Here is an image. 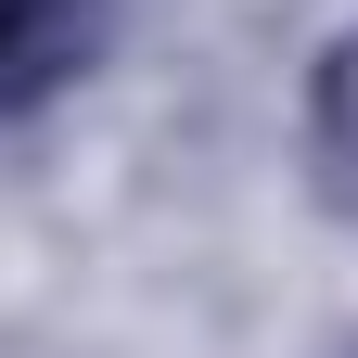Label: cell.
Returning a JSON list of instances; mask_svg holds the SVG:
<instances>
[{
  "mask_svg": "<svg viewBox=\"0 0 358 358\" xmlns=\"http://www.w3.org/2000/svg\"><path fill=\"white\" fill-rule=\"evenodd\" d=\"M103 38H115V0H0V128L52 115L103 64Z\"/></svg>",
  "mask_w": 358,
  "mask_h": 358,
  "instance_id": "6da1fadb",
  "label": "cell"
},
{
  "mask_svg": "<svg viewBox=\"0 0 358 358\" xmlns=\"http://www.w3.org/2000/svg\"><path fill=\"white\" fill-rule=\"evenodd\" d=\"M307 154H320V166H333V192L358 205V26L307 64Z\"/></svg>",
  "mask_w": 358,
  "mask_h": 358,
  "instance_id": "7a4b0ae2",
  "label": "cell"
}]
</instances>
